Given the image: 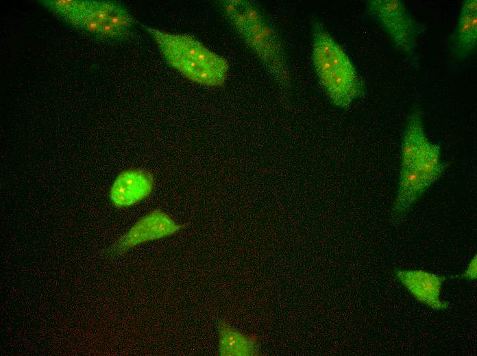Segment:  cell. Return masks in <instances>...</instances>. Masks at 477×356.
<instances>
[{
	"label": "cell",
	"instance_id": "277c9868",
	"mask_svg": "<svg viewBox=\"0 0 477 356\" xmlns=\"http://www.w3.org/2000/svg\"><path fill=\"white\" fill-rule=\"evenodd\" d=\"M223 8L230 23L273 76L287 84L289 74L283 47L261 11L245 1H225Z\"/></svg>",
	"mask_w": 477,
	"mask_h": 356
},
{
	"label": "cell",
	"instance_id": "52a82bcc",
	"mask_svg": "<svg viewBox=\"0 0 477 356\" xmlns=\"http://www.w3.org/2000/svg\"><path fill=\"white\" fill-rule=\"evenodd\" d=\"M154 186V176L147 170L132 168L121 172L110 191L112 203L117 207L133 205L149 196Z\"/></svg>",
	"mask_w": 477,
	"mask_h": 356
},
{
	"label": "cell",
	"instance_id": "5b68a950",
	"mask_svg": "<svg viewBox=\"0 0 477 356\" xmlns=\"http://www.w3.org/2000/svg\"><path fill=\"white\" fill-rule=\"evenodd\" d=\"M367 11L398 51L408 56L414 54L424 27L414 18L404 1L371 0L367 1Z\"/></svg>",
	"mask_w": 477,
	"mask_h": 356
},
{
	"label": "cell",
	"instance_id": "8fae6325",
	"mask_svg": "<svg viewBox=\"0 0 477 356\" xmlns=\"http://www.w3.org/2000/svg\"><path fill=\"white\" fill-rule=\"evenodd\" d=\"M44 2L53 12L62 16L66 20L75 9L78 1L58 0L45 1Z\"/></svg>",
	"mask_w": 477,
	"mask_h": 356
},
{
	"label": "cell",
	"instance_id": "9c48e42d",
	"mask_svg": "<svg viewBox=\"0 0 477 356\" xmlns=\"http://www.w3.org/2000/svg\"><path fill=\"white\" fill-rule=\"evenodd\" d=\"M477 44V1L461 3L457 25L449 38V48L456 58H466L474 53Z\"/></svg>",
	"mask_w": 477,
	"mask_h": 356
},
{
	"label": "cell",
	"instance_id": "7c38bea8",
	"mask_svg": "<svg viewBox=\"0 0 477 356\" xmlns=\"http://www.w3.org/2000/svg\"><path fill=\"white\" fill-rule=\"evenodd\" d=\"M476 255L469 262L467 268L463 274L462 277L467 280H474L477 277Z\"/></svg>",
	"mask_w": 477,
	"mask_h": 356
},
{
	"label": "cell",
	"instance_id": "8992f818",
	"mask_svg": "<svg viewBox=\"0 0 477 356\" xmlns=\"http://www.w3.org/2000/svg\"><path fill=\"white\" fill-rule=\"evenodd\" d=\"M186 225H180L167 213L154 209L139 218L115 244V250L124 252L140 244L173 235Z\"/></svg>",
	"mask_w": 477,
	"mask_h": 356
},
{
	"label": "cell",
	"instance_id": "30bf717a",
	"mask_svg": "<svg viewBox=\"0 0 477 356\" xmlns=\"http://www.w3.org/2000/svg\"><path fill=\"white\" fill-rule=\"evenodd\" d=\"M254 337L245 335L225 322L219 325V352L221 355H252L257 353Z\"/></svg>",
	"mask_w": 477,
	"mask_h": 356
},
{
	"label": "cell",
	"instance_id": "3957f363",
	"mask_svg": "<svg viewBox=\"0 0 477 356\" xmlns=\"http://www.w3.org/2000/svg\"><path fill=\"white\" fill-rule=\"evenodd\" d=\"M167 62L191 81L208 86L224 84L229 66L225 58L191 36L148 27Z\"/></svg>",
	"mask_w": 477,
	"mask_h": 356
},
{
	"label": "cell",
	"instance_id": "7a4b0ae2",
	"mask_svg": "<svg viewBox=\"0 0 477 356\" xmlns=\"http://www.w3.org/2000/svg\"><path fill=\"white\" fill-rule=\"evenodd\" d=\"M446 166L441 160L439 146L426 135L411 137L402 142L400 181L393 207L395 220L406 215Z\"/></svg>",
	"mask_w": 477,
	"mask_h": 356
},
{
	"label": "cell",
	"instance_id": "ba28073f",
	"mask_svg": "<svg viewBox=\"0 0 477 356\" xmlns=\"http://www.w3.org/2000/svg\"><path fill=\"white\" fill-rule=\"evenodd\" d=\"M396 277L420 303L435 310L448 308V303L440 300L444 277L421 270H399Z\"/></svg>",
	"mask_w": 477,
	"mask_h": 356
},
{
	"label": "cell",
	"instance_id": "6da1fadb",
	"mask_svg": "<svg viewBox=\"0 0 477 356\" xmlns=\"http://www.w3.org/2000/svg\"><path fill=\"white\" fill-rule=\"evenodd\" d=\"M313 62L319 82L331 102L347 109L365 95V86L349 56L317 21L312 25Z\"/></svg>",
	"mask_w": 477,
	"mask_h": 356
}]
</instances>
